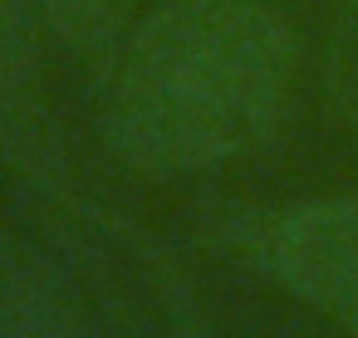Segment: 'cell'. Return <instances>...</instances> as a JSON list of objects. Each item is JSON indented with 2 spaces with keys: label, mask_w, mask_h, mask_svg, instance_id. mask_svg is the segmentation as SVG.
Wrapping results in <instances>:
<instances>
[{
  "label": "cell",
  "mask_w": 358,
  "mask_h": 338,
  "mask_svg": "<svg viewBox=\"0 0 358 338\" xmlns=\"http://www.w3.org/2000/svg\"><path fill=\"white\" fill-rule=\"evenodd\" d=\"M35 15L69 59H79L94 79H108L138 25V0H35Z\"/></svg>",
  "instance_id": "cell-5"
},
{
  "label": "cell",
  "mask_w": 358,
  "mask_h": 338,
  "mask_svg": "<svg viewBox=\"0 0 358 338\" xmlns=\"http://www.w3.org/2000/svg\"><path fill=\"white\" fill-rule=\"evenodd\" d=\"M324 89L343 128L358 138V0H334L324 30Z\"/></svg>",
  "instance_id": "cell-6"
},
{
  "label": "cell",
  "mask_w": 358,
  "mask_h": 338,
  "mask_svg": "<svg viewBox=\"0 0 358 338\" xmlns=\"http://www.w3.org/2000/svg\"><path fill=\"white\" fill-rule=\"evenodd\" d=\"M294 84V30L270 0H162L133 25L103 123L143 172H206L260 147Z\"/></svg>",
  "instance_id": "cell-1"
},
{
  "label": "cell",
  "mask_w": 358,
  "mask_h": 338,
  "mask_svg": "<svg viewBox=\"0 0 358 338\" xmlns=\"http://www.w3.org/2000/svg\"><path fill=\"white\" fill-rule=\"evenodd\" d=\"M45 25L35 0H0V147L45 157Z\"/></svg>",
  "instance_id": "cell-3"
},
{
  "label": "cell",
  "mask_w": 358,
  "mask_h": 338,
  "mask_svg": "<svg viewBox=\"0 0 358 338\" xmlns=\"http://www.w3.org/2000/svg\"><path fill=\"white\" fill-rule=\"evenodd\" d=\"M265 260L289 294L358 333V201H299L265 230Z\"/></svg>",
  "instance_id": "cell-2"
},
{
  "label": "cell",
  "mask_w": 358,
  "mask_h": 338,
  "mask_svg": "<svg viewBox=\"0 0 358 338\" xmlns=\"http://www.w3.org/2000/svg\"><path fill=\"white\" fill-rule=\"evenodd\" d=\"M0 338H99V328L59 274L0 245Z\"/></svg>",
  "instance_id": "cell-4"
}]
</instances>
